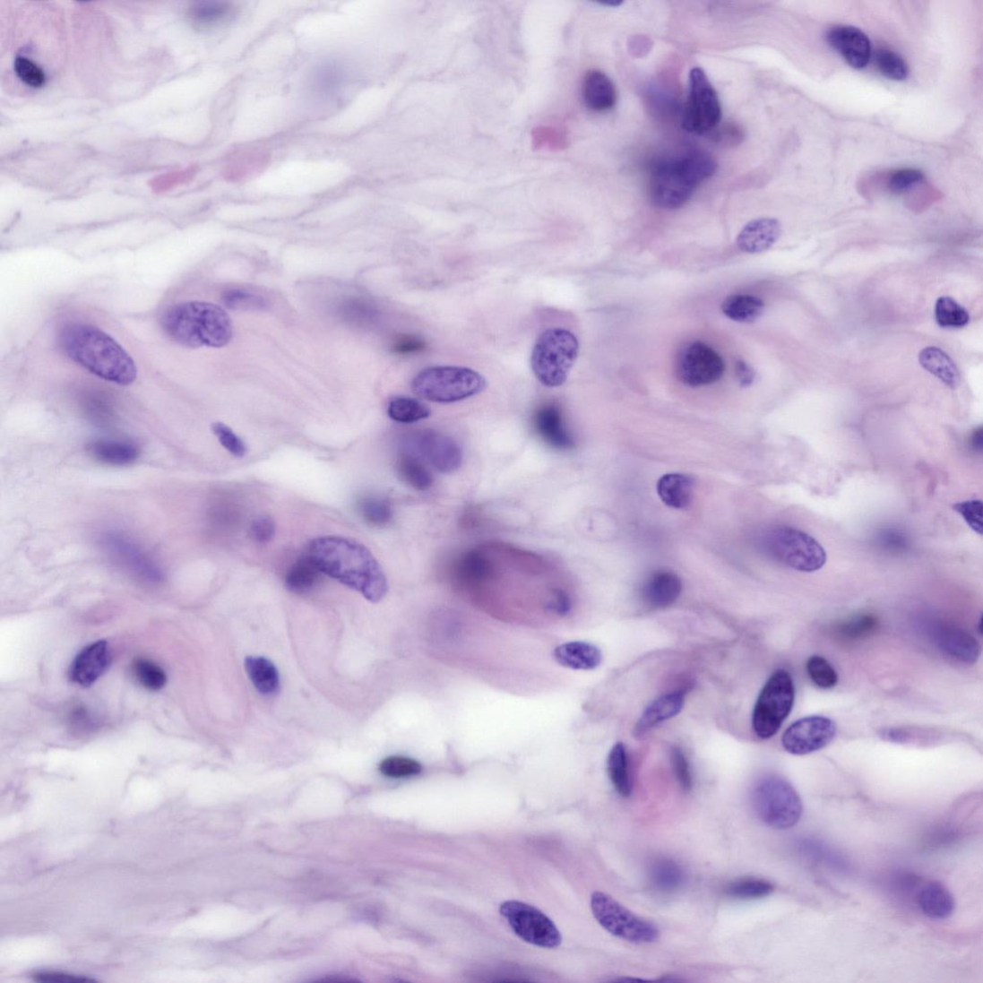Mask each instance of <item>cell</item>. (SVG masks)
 <instances>
[{"label":"cell","instance_id":"obj_9","mask_svg":"<svg viewBox=\"0 0 983 983\" xmlns=\"http://www.w3.org/2000/svg\"><path fill=\"white\" fill-rule=\"evenodd\" d=\"M796 688L789 672L780 668L763 686L752 716L754 732L762 739L775 736L789 716Z\"/></svg>","mask_w":983,"mask_h":983},{"label":"cell","instance_id":"obj_51","mask_svg":"<svg viewBox=\"0 0 983 983\" xmlns=\"http://www.w3.org/2000/svg\"><path fill=\"white\" fill-rule=\"evenodd\" d=\"M342 316L357 325H367L375 317L374 307L362 300H349L341 306Z\"/></svg>","mask_w":983,"mask_h":983},{"label":"cell","instance_id":"obj_53","mask_svg":"<svg viewBox=\"0 0 983 983\" xmlns=\"http://www.w3.org/2000/svg\"><path fill=\"white\" fill-rule=\"evenodd\" d=\"M461 571L465 577L478 581L490 574L491 565L479 552H470L461 563Z\"/></svg>","mask_w":983,"mask_h":983},{"label":"cell","instance_id":"obj_47","mask_svg":"<svg viewBox=\"0 0 983 983\" xmlns=\"http://www.w3.org/2000/svg\"><path fill=\"white\" fill-rule=\"evenodd\" d=\"M885 184L888 192L893 194H906L914 186L923 183L925 175L917 168H901L887 175Z\"/></svg>","mask_w":983,"mask_h":983},{"label":"cell","instance_id":"obj_13","mask_svg":"<svg viewBox=\"0 0 983 983\" xmlns=\"http://www.w3.org/2000/svg\"><path fill=\"white\" fill-rule=\"evenodd\" d=\"M722 358L705 343L695 341L686 345L677 360V374L682 383L699 387L719 382L724 374Z\"/></svg>","mask_w":983,"mask_h":983},{"label":"cell","instance_id":"obj_32","mask_svg":"<svg viewBox=\"0 0 983 983\" xmlns=\"http://www.w3.org/2000/svg\"><path fill=\"white\" fill-rule=\"evenodd\" d=\"M396 469L401 480L413 489L423 492L432 488L434 478L418 456L410 452L401 453Z\"/></svg>","mask_w":983,"mask_h":983},{"label":"cell","instance_id":"obj_17","mask_svg":"<svg viewBox=\"0 0 983 983\" xmlns=\"http://www.w3.org/2000/svg\"><path fill=\"white\" fill-rule=\"evenodd\" d=\"M111 662L109 643L103 640L91 643L74 658L70 678L83 688H89L104 675Z\"/></svg>","mask_w":983,"mask_h":983},{"label":"cell","instance_id":"obj_29","mask_svg":"<svg viewBox=\"0 0 983 983\" xmlns=\"http://www.w3.org/2000/svg\"><path fill=\"white\" fill-rule=\"evenodd\" d=\"M657 494L668 507L684 509L694 497V480L684 474H667L657 482Z\"/></svg>","mask_w":983,"mask_h":983},{"label":"cell","instance_id":"obj_27","mask_svg":"<svg viewBox=\"0 0 983 983\" xmlns=\"http://www.w3.org/2000/svg\"><path fill=\"white\" fill-rule=\"evenodd\" d=\"M554 656L560 666L575 670L595 669L600 666L603 658L597 645L581 641L557 646Z\"/></svg>","mask_w":983,"mask_h":983},{"label":"cell","instance_id":"obj_41","mask_svg":"<svg viewBox=\"0 0 983 983\" xmlns=\"http://www.w3.org/2000/svg\"><path fill=\"white\" fill-rule=\"evenodd\" d=\"M875 65L885 78L893 81H904L909 77L910 69L905 59L898 53L880 48L874 54Z\"/></svg>","mask_w":983,"mask_h":983},{"label":"cell","instance_id":"obj_18","mask_svg":"<svg viewBox=\"0 0 983 983\" xmlns=\"http://www.w3.org/2000/svg\"><path fill=\"white\" fill-rule=\"evenodd\" d=\"M534 427L548 446L559 451H569L575 447V441L565 426L562 410L556 403L549 402L538 409L534 415Z\"/></svg>","mask_w":983,"mask_h":983},{"label":"cell","instance_id":"obj_43","mask_svg":"<svg viewBox=\"0 0 983 983\" xmlns=\"http://www.w3.org/2000/svg\"><path fill=\"white\" fill-rule=\"evenodd\" d=\"M654 885L662 892H673L682 884L684 873L681 867L669 859L657 861L651 870Z\"/></svg>","mask_w":983,"mask_h":983},{"label":"cell","instance_id":"obj_22","mask_svg":"<svg viewBox=\"0 0 983 983\" xmlns=\"http://www.w3.org/2000/svg\"><path fill=\"white\" fill-rule=\"evenodd\" d=\"M782 234V227L775 219L764 218L750 221L737 238L740 251L759 254L771 249Z\"/></svg>","mask_w":983,"mask_h":983},{"label":"cell","instance_id":"obj_56","mask_svg":"<svg viewBox=\"0 0 983 983\" xmlns=\"http://www.w3.org/2000/svg\"><path fill=\"white\" fill-rule=\"evenodd\" d=\"M426 341L416 335H401L392 344V351L398 355H413L424 351Z\"/></svg>","mask_w":983,"mask_h":983},{"label":"cell","instance_id":"obj_58","mask_svg":"<svg viewBox=\"0 0 983 983\" xmlns=\"http://www.w3.org/2000/svg\"><path fill=\"white\" fill-rule=\"evenodd\" d=\"M735 375L740 386H750L756 378V373L754 369L744 360H737L735 365Z\"/></svg>","mask_w":983,"mask_h":983},{"label":"cell","instance_id":"obj_20","mask_svg":"<svg viewBox=\"0 0 983 983\" xmlns=\"http://www.w3.org/2000/svg\"><path fill=\"white\" fill-rule=\"evenodd\" d=\"M105 546L128 570L144 579L145 582L156 583L163 577L152 560L148 558L140 548L123 537L108 536L105 538Z\"/></svg>","mask_w":983,"mask_h":983},{"label":"cell","instance_id":"obj_38","mask_svg":"<svg viewBox=\"0 0 983 983\" xmlns=\"http://www.w3.org/2000/svg\"><path fill=\"white\" fill-rule=\"evenodd\" d=\"M935 315L938 326L945 329L963 328L970 321L966 308L948 296H942L936 301Z\"/></svg>","mask_w":983,"mask_h":983},{"label":"cell","instance_id":"obj_12","mask_svg":"<svg viewBox=\"0 0 983 983\" xmlns=\"http://www.w3.org/2000/svg\"><path fill=\"white\" fill-rule=\"evenodd\" d=\"M500 911L512 930L528 944L548 949L562 944L557 927L541 910L519 901H507Z\"/></svg>","mask_w":983,"mask_h":983},{"label":"cell","instance_id":"obj_61","mask_svg":"<svg viewBox=\"0 0 983 983\" xmlns=\"http://www.w3.org/2000/svg\"><path fill=\"white\" fill-rule=\"evenodd\" d=\"M971 447H972V448H973V450H974V451H976V452H979V453H980V452L982 451V447H983V433H982V427H979V428L975 429V430H974V433L972 434V436H971Z\"/></svg>","mask_w":983,"mask_h":983},{"label":"cell","instance_id":"obj_2","mask_svg":"<svg viewBox=\"0 0 983 983\" xmlns=\"http://www.w3.org/2000/svg\"><path fill=\"white\" fill-rule=\"evenodd\" d=\"M61 345L67 358L106 382L128 386L137 379L136 363L125 349L96 326H66Z\"/></svg>","mask_w":983,"mask_h":983},{"label":"cell","instance_id":"obj_34","mask_svg":"<svg viewBox=\"0 0 983 983\" xmlns=\"http://www.w3.org/2000/svg\"><path fill=\"white\" fill-rule=\"evenodd\" d=\"M722 312L729 319L739 323H753L764 311L763 301L756 296L734 294L722 303Z\"/></svg>","mask_w":983,"mask_h":983},{"label":"cell","instance_id":"obj_60","mask_svg":"<svg viewBox=\"0 0 983 983\" xmlns=\"http://www.w3.org/2000/svg\"><path fill=\"white\" fill-rule=\"evenodd\" d=\"M552 609H555L558 614L568 613L571 609L570 599L567 595H565L562 591H557V594L552 599L551 601Z\"/></svg>","mask_w":983,"mask_h":983},{"label":"cell","instance_id":"obj_37","mask_svg":"<svg viewBox=\"0 0 983 983\" xmlns=\"http://www.w3.org/2000/svg\"><path fill=\"white\" fill-rule=\"evenodd\" d=\"M388 416L401 424H413L428 418L432 410L422 401L410 397H396L389 402Z\"/></svg>","mask_w":983,"mask_h":983},{"label":"cell","instance_id":"obj_14","mask_svg":"<svg viewBox=\"0 0 983 983\" xmlns=\"http://www.w3.org/2000/svg\"><path fill=\"white\" fill-rule=\"evenodd\" d=\"M408 447L410 453L423 459L442 474H452L462 466L463 453L459 444L435 430L416 433L410 438Z\"/></svg>","mask_w":983,"mask_h":983},{"label":"cell","instance_id":"obj_1","mask_svg":"<svg viewBox=\"0 0 983 983\" xmlns=\"http://www.w3.org/2000/svg\"><path fill=\"white\" fill-rule=\"evenodd\" d=\"M309 557L322 573L356 590L373 603L388 591L386 576L378 560L365 546L341 536H322L309 545Z\"/></svg>","mask_w":983,"mask_h":983},{"label":"cell","instance_id":"obj_50","mask_svg":"<svg viewBox=\"0 0 983 983\" xmlns=\"http://www.w3.org/2000/svg\"><path fill=\"white\" fill-rule=\"evenodd\" d=\"M15 73L27 86L38 89L46 84V74L33 61L18 56L13 63Z\"/></svg>","mask_w":983,"mask_h":983},{"label":"cell","instance_id":"obj_15","mask_svg":"<svg viewBox=\"0 0 983 983\" xmlns=\"http://www.w3.org/2000/svg\"><path fill=\"white\" fill-rule=\"evenodd\" d=\"M837 726L832 720L813 716L792 723L786 730L782 744L792 755H809L826 747L836 737Z\"/></svg>","mask_w":983,"mask_h":983},{"label":"cell","instance_id":"obj_39","mask_svg":"<svg viewBox=\"0 0 983 983\" xmlns=\"http://www.w3.org/2000/svg\"><path fill=\"white\" fill-rule=\"evenodd\" d=\"M132 672L134 678L148 691H160L168 681L165 670L151 660H136L133 663Z\"/></svg>","mask_w":983,"mask_h":983},{"label":"cell","instance_id":"obj_59","mask_svg":"<svg viewBox=\"0 0 983 983\" xmlns=\"http://www.w3.org/2000/svg\"><path fill=\"white\" fill-rule=\"evenodd\" d=\"M36 979L39 981H51V982H83L90 981L86 978L75 977L72 975H65L58 973H39L37 974Z\"/></svg>","mask_w":983,"mask_h":983},{"label":"cell","instance_id":"obj_44","mask_svg":"<svg viewBox=\"0 0 983 983\" xmlns=\"http://www.w3.org/2000/svg\"><path fill=\"white\" fill-rule=\"evenodd\" d=\"M775 890L774 885L763 879L749 878L730 884L726 894L739 900H755L770 896Z\"/></svg>","mask_w":983,"mask_h":983},{"label":"cell","instance_id":"obj_46","mask_svg":"<svg viewBox=\"0 0 983 983\" xmlns=\"http://www.w3.org/2000/svg\"><path fill=\"white\" fill-rule=\"evenodd\" d=\"M222 300L229 309L239 312H257L266 308L267 303L261 295L244 290H227Z\"/></svg>","mask_w":983,"mask_h":983},{"label":"cell","instance_id":"obj_52","mask_svg":"<svg viewBox=\"0 0 983 983\" xmlns=\"http://www.w3.org/2000/svg\"><path fill=\"white\" fill-rule=\"evenodd\" d=\"M953 508L964 519L966 523L979 535L983 532V504L979 500L955 504Z\"/></svg>","mask_w":983,"mask_h":983},{"label":"cell","instance_id":"obj_31","mask_svg":"<svg viewBox=\"0 0 983 983\" xmlns=\"http://www.w3.org/2000/svg\"><path fill=\"white\" fill-rule=\"evenodd\" d=\"M89 452L97 460L111 465H128L138 460L140 452L133 444L124 441L98 440L90 444Z\"/></svg>","mask_w":983,"mask_h":983},{"label":"cell","instance_id":"obj_42","mask_svg":"<svg viewBox=\"0 0 983 983\" xmlns=\"http://www.w3.org/2000/svg\"><path fill=\"white\" fill-rule=\"evenodd\" d=\"M360 516L373 527H385L393 519L392 504L379 497H365L359 501Z\"/></svg>","mask_w":983,"mask_h":983},{"label":"cell","instance_id":"obj_10","mask_svg":"<svg viewBox=\"0 0 983 983\" xmlns=\"http://www.w3.org/2000/svg\"><path fill=\"white\" fill-rule=\"evenodd\" d=\"M591 909L599 925L616 937L636 944H654L660 937L652 923L637 917L608 894L592 893Z\"/></svg>","mask_w":983,"mask_h":983},{"label":"cell","instance_id":"obj_30","mask_svg":"<svg viewBox=\"0 0 983 983\" xmlns=\"http://www.w3.org/2000/svg\"><path fill=\"white\" fill-rule=\"evenodd\" d=\"M921 366L951 389L961 384L960 371L953 359L940 348L931 346L922 349L919 354Z\"/></svg>","mask_w":983,"mask_h":983},{"label":"cell","instance_id":"obj_28","mask_svg":"<svg viewBox=\"0 0 983 983\" xmlns=\"http://www.w3.org/2000/svg\"><path fill=\"white\" fill-rule=\"evenodd\" d=\"M918 905L926 917L933 920L951 918L955 908L952 893L938 882H931L922 887L918 895Z\"/></svg>","mask_w":983,"mask_h":983},{"label":"cell","instance_id":"obj_54","mask_svg":"<svg viewBox=\"0 0 983 983\" xmlns=\"http://www.w3.org/2000/svg\"><path fill=\"white\" fill-rule=\"evenodd\" d=\"M671 765L679 785L685 791H691L694 787V779L689 761L679 748L671 750Z\"/></svg>","mask_w":983,"mask_h":983},{"label":"cell","instance_id":"obj_49","mask_svg":"<svg viewBox=\"0 0 983 983\" xmlns=\"http://www.w3.org/2000/svg\"><path fill=\"white\" fill-rule=\"evenodd\" d=\"M212 434L217 436L222 447L236 457H244L247 448L242 440L231 427L223 423H214L211 426Z\"/></svg>","mask_w":983,"mask_h":983},{"label":"cell","instance_id":"obj_21","mask_svg":"<svg viewBox=\"0 0 983 983\" xmlns=\"http://www.w3.org/2000/svg\"><path fill=\"white\" fill-rule=\"evenodd\" d=\"M685 705V693L681 691L663 694L654 700L642 713L633 735L641 738L657 726L679 715Z\"/></svg>","mask_w":983,"mask_h":983},{"label":"cell","instance_id":"obj_16","mask_svg":"<svg viewBox=\"0 0 983 983\" xmlns=\"http://www.w3.org/2000/svg\"><path fill=\"white\" fill-rule=\"evenodd\" d=\"M828 44L856 70H863L872 57V47L868 36L857 27L837 25L826 35Z\"/></svg>","mask_w":983,"mask_h":983},{"label":"cell","instance_id":"obj_35","mask_svg":"<svg viewBox=\"0 0 983 983\" xmlns=\"http://www.w3.org/2000/svg\"><path fill=\"white\" fill-rule=\"evenodd\" d=\"M321 571L308 556L296 561L286 576L287 588L295 594H306L319 583Z\"/></svg>","mask_w":983,"mask_h":983},{"label":"cell","instance_id":"obj_23","mask_svg":"<svg viewBox=\"0 0 983 983\" xmlns=\"http://www.w3.org/2000/svg\"><path fill=\"white\" fill-rule=\"evenodd\" d=\"M347 79L348 71L344 63L329 59L320 62L315 67L309 79V87L317 99L331 100L340 94Z\"/></svg>","mask_w":983,"mask_h":983},{"label":"cell","instance_id":"obj_36","mask_svg":"<svg viewBox=\"0 0 983 983\" xmlns=\"http://www.w3.org/2000/svg\"><path fill=\"white\" fill-rule=\"evenodd\" d=\"M608 767L611 782L617 792L623 798H628L632 789L627 752L624 744L617 743L612 747L608 756Z\"/></svg>","mask_w":983,"mask_h":983},{"label":"cell","instance_id":"obj_11","mask_svg":"<svg viewBox=\"0 0 983 983\" xmlns=\"http://www.w3.org/2000/svg\"><path fill=\"white\" fill-rule=\"evenodd\" d=\"M722 119L719 94L703 69L694 67L689 77L688 98L684 108L682 125L689 133L704 134L715 129Z\"/></svg>","mask_w":983,"mask_h":983},{"label":"cell","instance_id":"obj_25","mask_svg":"<svg viewBox=\"0 0 983 983\" xmlns=\"http://www.w3.org/2000/svg\"><path fill=\"white\" fill-rule=\"evenodd\" d=\"M237 13V8L232 3L200 2L188 8L187 18L195 30L210 31L232 22Z\"/></svg>","mask_w":983,"mask_h":983},{"label":"cell","instance_id":"obj_40","mask_svg":"<svg viewBox=\"0 0 983 983\" xmlns=\"http://www.w3.org/2000/svg\"><path fill=\"white\" fill-rule=\"evenodd\" d=\"M879 626L877 617L872 614H859L846 619L837 628L841 638L847 641L863 640L875 633Z\"/></svg>","mask_w":983,"mask_h":983},{"label":"cell","instance_id":"obj_3","mask_svg":"<svg viewBox=\"0 0 983 983\" xmlns=\"http://www.w3.org/2000/svg\"><path fill=\"white\" fill-rule=\"evenodd\" d=\"M160 325L168 338L188 349L223 348L233 339V323L220 306L186 301L167 308Z\"/></svg>","mask_w":983,"mask_h":983},{"label":"cell","instance_id":"obj_4","mask_svg":"<svg viewBox=\"0 0 983 983\" xmlns=\"http://www.w3.org/2000/svg\"><path fill=\"white\" fill-rule=\"evenodd\" d=\"M717 163L703 152H692L658 161L651 169L650 196L661 209L677 210L686 203L700 184L717 171Z\"/></svg>","mask_w":983,"mask_h":983},{"label":"cell","instance_id":"obj_19","mask_svg":"<svg viewBox=\"0 0 983 983\" xmlns=\"http://www.w3.org/2000/svg\"><path fill=\"white\" fill-rule=\"evenodd\" d=\"M935 639L940 651L959 662L975 664L979 657V643L960 626L942 624L935 629Z\"/></svg>","mask_w":983,"mask_h":983},{"label":"cell","instance_id":"obj_24","mask_svg":"<svg viewBox=\"0 0 983 983\" xmlns=\"http://www.w3.org/2000/svg\"><path fill=\"white\" fill-rule=\"evenodd\" d=\"M681 591L682 582L677 574L658 571L644 583L642 597L651 608H666L679 599Z\"/></svg>","mask_w":983,"mask_h":983},{"label":"cell","instance_id":"obj_6","mask_svg":"<svg viewBox=\"0 0 983 983\" xmlns=\"http://www.w3.org/2000/svg\"><path fill=\"white\" fill-rule=\"evenodd\" d=\"M764 554L787 567L814 573L823 569L827 554L811 535L789 527H774L761 536Z\"/></svg>","mask_w":983,"mask_h":983},{"label":"cell","instance_id":"obj_48","mask_svg":"<svg viewBox=\"0 0 983 983\" xmlns=\"http://www.w3.org/2000/svg\"><path fill=\"white\" fill-rule=\"evenodd\" d=\"M423 766L419 762L408 757L392 756L380 764V772L389 778H410L419 775Z\"/></svg>","mask_w":983,"mask_h":983},{"label":"cell","instance_id":"obj_8","mask_svg":"<svg viewBox=\"0 0 983 983\" xmlns=\"http://www.w3.org/2000/svg\"><path fill=\"white\" fill-rule=\"evenodd\" d=\"M579 352L576 336L567 330L549 329L537 340L531 354L536 379L550 388L567 382Z\"/></svg>","mask_w":983,"mask_h":983},{"label":"cell","instance_id":"obj_57","mask_svg":"<svg viewBox=\"0 0 983 983\" xmlns=\"http://www.w3.org/2000/svg\"><path fill=\"white\" fill-rule=\"evenodd\" d=\"M879 538L881 545L888 549L901 550L906 548L908 545L906 536L893 530L882 532Z\"/></svg>","mask_w":983,"mask_h":983},{"label":"cell","instance_id":"obj_7","mask_svg":"<svg viewBox=\"0 0 983 983\" xmlns=\"http://www.w3.org/2000/svg\"><path fill=\"white\" fill-rule=\"evenodd\" d=\"M754 812L764 824L777 830L796 826L803 814L798 792L783 777L769 774L758 780L751 794Z\"/></svg>","mask_w":983,"mask_h":983},{"label":"cell","instance_id":"obj_55","mask_svg":"<svg viewBox=\"0 0 983 983\" xmlns=\"http://www.w3.org/2000/svg\"><path fill=\"white\" fill-rule=\"evenodd\" d=\"M250 533L254 540L259 544H267L272 540L276 533V525L272 518L262 516L253 521Z\"/></svg>","mask_w":983,"mask_h":983},{"label":"cell","instance_id":"obj_62","mask_svg":"<svg viewBox=\"0 0 983 983\" xmlns=\"http://www.w3.org/2000/svg\"><path fill=\"white\" fill-rule=\"evenodd\" d=\"M979 628V634L981 635V633H982V617H980Z\"/></svg>","mask_w":983,"mask_h":983},{"label":"cell","instance_id":"obj_33","mask_svg":"<svg viewBox=\"0 0 983 983\" xmlns=\"http://www.w3.org/2000/svg\"><path fill=\"white\" fill-rule=\"evenodd\" d=\"M247 675L258 692L264 695L276 694L280 690L279 672L274 664L264 657L246 659Z\"/></svg>","mask_w":983,"mask_h":983},{"label":"cell","instance_id":"obj_45","mask_svg":"<svg viewBox=\"0 0 983 983\" xmlns=\"http://www.w3.org/2000/svg\"><path fill=\"white\" fill-rule=\"evenodd\" d=\"M806 671L812 682L820 689H832L839 682L838 672L823 656L814 655L807 660Z\"/></svg>","mask_w":983,"mask_h":983},{"label":"cell","instance_id":"obj_5","mask_svg":"<svg viewBox=\"0 0 983 983\" xmlns=\"http://www.w3.org/2000/svg\"><path fill=\"white\" fill-rule=\"evenodd\" d=\"M487 387V382L482 375L457 366L426 368L411 383L415 395L438 403L464 401L480 394Z\"/></svg>","mask_w":983,"mask_h":983},{"label":"cell","instance_id":"obj_26","mask_svg":"<svg viewBox=\"0 0 983 983\" xmlns=\"http://www.w3.org/2000/svg\"><path fill=\"white\" fill-rule=\"evenodd\" d=\"M582 98L590 110L609 111L617 100V89L608 75L599 70L589 71L583 79Z\"/></svg>","mask_w":983,"mask_h":983}]
</instances>
